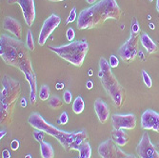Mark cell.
<instances>
[{
    "mask_svg": "<svg viewBox=\"0 0 159 158\" xmlns=\"http://www.w3.org/2000/svg\"><path fill=\"white\" fill-rule=\"evenodd\" d=\"M0 56L7 65L22 71L30 85V102L34 106L37 99V79L27 46L18 38L2 34L0 36Z\"/></svg>",
    "mask_w": 159,
    "mask_h": 158,
    "instance_id": "6da1fadb",
    "label": "cell"
},
{
    "mask_svg": "<svg viewBox=\"0 0 159 158\" xmlns=\"http://www.w3.org/2000/svg\"><path fill=\"white\" fill-rule=\"evenodd\" d=\"M122 11L116 0H100L80 11L77 18L78 30H91L109 19L119 20Z\"/></svg>",
    "mask_w": 159,
    "mask_h": 158,
    "instance_id": "7a4b0ae2",
    "label": "cell"
},
{
    "mask_svg": "<svg viewBox=\"0 0 159 158\" xmlns=\"http://www.w3.org/2000/svg\"><path fill=\"white\" fill-rule=\"evenodd\" d=\"M0 92V123L1 125H11L16 104L21 94L20 82L5 74L1 81Z\"/></svg>",
    "mask_w": 159,
    "mask_h": 158,
    "instance_id": "3957f363",
    "label": "cell"
},
{
    "mask_svg": "<svg viewBox=\"0 0 159 158\" xmlns=\"http://www.w3.org/2000/svg\"><path fill=\"white\" fill-rule=\"evenodd\" d=\"M98 77L102 84L106 93L110 96L115 108H121L126 100V90L113 74L109 61L104 57L99 59Z\"/></svg>",
    "mask_w": 159,
    "mask_h": 158,
    "instance_id": "277c9868",
    "label": "cell"
},
{
    "mask_svg": "<svg viewBox=\"0 0 159 158\" xmlns=\"http://www.w3.org/2000/svg\"><path fill=\"white\" fill-rule=\"evenodd\" d=\"M28 123L35 130L42 131L46 134L55 138L60 143V145L65 151H74V145L77 136V133H68L59 130L58 128L48 123L38 112L31 113V115L28 118Z\"/></svg>",
    "mask_w": 159,
    "mask_h": 158,
    "instance_id": "5b68a950",
    "label": "cell"
},
{
    "mask_svg": "<svg viewBox=\"0 0 159 158\" xmlns=\"http://www.w3.org/2000/svg\"><path fill=\"white\" fill-rule=\"evenodd\" d=\"M49 49L62 59L75 67H81L89 51V44L85 40L70 42L59 47L49 46Z\"/></svg>",
    "mask_w": 159,
    "mask_h": 158,
    "instance_id": "8992f818",
    "label": "cell"
},
{
    "mask_svg": "<svg viewBox=\"0 0 159 158\" xmlns=\"http://www.w3.org/2000/svg\"><path fill=\"white\" fill-rule=\"evenodd\" d=\"M138 37L139 35L131 33L129 38L118 49V55L123 61L129 63L135 59L138 53Z\"/></svg>",
    "mask_w": 159,
    "mask_h": 158,
    "instance_id": "52a82bcc",
    "label": "cell"
},
{
    "mask_svg": "<svg viewBox=\"0 0 159 158\" xmlns=\"http://www.w3.org/2000/svg\"><path fill=\"white\" fill-rule=\"evenodd\" d=\"M137 155L140 158H159V152L154 146L148 133H144L136 147Z\"/></svg>",
    "mask_w": 159,
    "mask_h": 158,
    "instance_id": "ba28073f",
    "label": "cell"
},
{
    "mask_svg": "<svg viewBox=\"0 0 159 158\" xmlns=\"http://www.w3.org/2000/svg\"><path fill=\"white\" fill-rule=\"evenodd\" d=\"M61 23V18L56 16L55 13H52L44 21L40 30V34L38 36V44L40 46H44L47 42L48 38L53 33V31L58 27Z\"/></svg>",
    "mask_w": 159,
    "mask_h": 158,
    "instance_id": "9c48e42d",
    "label": "cell"
},
{
    "mask_svg": "<svg viewBox=\"0 0 159 158\" xmlns=\"http://www.w3.org/2000/svg\"><path fill=\"white\" fill-rule=\"evenodd\" d=\"M118 147L111 139H108L98 146V154L101 158H126L128 153Z\"/></svg>",
    "mask_w": 159,
    "mask_h": 158,
    "instance_id": "30bf717a",
    "label": "cell"
},
{
    "mask_svg": "<svg viewBox=\"0 0 159 158\" xmlns=\"http://www.w3.org/2000/svg\"><path fill=\"white\" fill-rule=\"evenodd\" d=\"M111 123L113 129L122 130H134L136 127V116L133 113L119 114L114 113L111 116Z\"/></svg>",
    "mask_w": 159,
    "mask_h": 158,
    "instance_id": "8fae6325",
    "label": "cell"
},
{
    "mask_svg": "<svg viewBox=\"0 0 159 158\" xmlns=\"http://www.w3.org/2000/svg\"><path fill=\"white\" fill-rule=\"evenodd\" d=\"M141 128L145 131L159 133V113L152 110H146L141 115Z\"/></svg>",
    "mask_w": 159,
    "mask_h": 158,
    "instance_id": "7c38bea8",
    "label": "cell"
},
{
    "mask_svg": "<svg viewBox=\"0 0 159 158\" xmlns=\"http://www.w3.org/2000/svg\"><path fill=\"white\" fill-rule=\"evenodd\" d=\"M27 26L32 27L35 20V5L34 0H17Z\"/></svg>",
    "mask_w": 159,
    "mask_h": 158,
    "instance_id": "4fadbf2b",
    "label": "cell"
},
{
    "mask_svg": "<svg viewBox=\"0 0 159 158\" xmlns=\"http://www.w3.org/2000/svg\"><path fill=\"white\" fill-rule=\"evenodd\" d=\"M3 29L6 32L14 35L16 38L21 39V37H22V26L18 20L14 19L12 17H10V16L6 17L3 21Z\"/></svg>",
    "mask_w": 159,
    "mask_h": 158,
    "instance_id": "5bb4252c",
    "label": "cell"
},
{
    "mask_svg": "<svg viewBox=\"0 0 159 158\" xmlns=\"http://www.w3.org/2000/svg\"><path fill=\"white\" fill-rule=\"evenodd\" d=\"M94 111L99 122L101 124H105L110 117V108L108 104L98 98L94 102Z\"/></svg>",
    "mask_w": 159,
    "mask_h": 158,
    "instance_id": "9a60e30c",
    "label": "cell"
},
{
    "mask_svg": "<svg viewBox=\"0 0 159 158\" xmlns=\"http://www.w3.org/2000/svg\"><path fill=\"white\" fill-rule=\"evenodd\" d=\"M111 139L119 147H124L129 143V135L124 132L122 129H113L111 131Z\"/></svg>",
    "mask_w": 159,
    "mask_h": 158,
    "instance_id": "2e32d148",
    "label": "cell"
},
{
    "mask_svg": "<svg viewBox=\"0 0 159 158\" xmlns=\"http://www.w3.org/2000/svg\"><path fill=\"white\" fill-rule=\"evenodd\" d=\"M139 38H140V42H141L143 48L147 51V52L149 54H153V53L157 52L158 47L156 45V43L146 33L141 34Z\"/></svg>",
    "mask_w": 159,
    "mask_h": 158,
    "instance_id": "e0dca14e",
    "label": "cell"
},
{
    "mask_svg": "<svg viewBox=\"0 0 159 158\" xmlns=\"http://www.w3.org/2000/svg\"><path fill=\"white\" fill-rule=\"evenodd\" d=\"M40 154L42 158H53L54 151L50 143L44 141L40 144Z\"/></svg>",
    "mask_w": 159,
    "mask_h": 158,
    "instance_id": "ac0fdd59",
    "label": "cell"
},
{
    "mask_svg": "<svg viewBox=\"0 0 159 158\" xmlns=\"http://www.w3.org/2000/svg\"><path fill=\"white\" fill-rule=\"evenodd\" d=\"M79 158H91L92 156V148L89 142H85L78 148Z\"/></svg>",
    "mask_w": 159,
    "mask_h": 158,
    "instance_id": "d6986e66",
    "label": "cell"
},
{
    "mask_svg": "<svg viewBox=\"0 0 159 158\" xmlns=\"http://www.w3.org/2000/svg\"><path fill=\"white\" fill-rule=\"evenodd\" d=\"M85 109V102L81 96H77L73 104V111L75 114H80Z\"/></svg>",
    "mask_w": 159,
    "mask_h": 158,
    "instance_id": "ffe728a7",
    "label": "cell"
},
{
    "mask_svg": "<svg viewBox=\"0 0 159 158\" xmlns=\"http://www.w3.org/2000/svg\"><path fill=\"white\" fill-rule=\"evenodd\" d=\"M50 94H51V90L48 85H42L40 87L39 93H38V97L42 101H47V100L50 98Z\"/></svg>",
    "mask_w": 159,
    "mask_h": 158,
    "instance_id": "44dd1931",
    "label": "cell"
},
{
    "mask_svg": "<svg viewBox=\"0 0 159 158\" xmlns=\"http://www.w3.org/2000/svg\"><path fill=\"white\" fill-rule=\"evenodd\" d=\"M63 106V102L60 97L58 96H52L49 100V107L52 110H58Z\"/></svg>",
    "mask_w": 159,
    "mask_h": 158,
    "instance_id": "7402d4cb",
    "label": "cell"
},
{
    "mask_svg": "<svg viewBox=\"0 0 159 158\" xmlns=\"http://www.w3.org/2000/svg\"><path fill=\"white\" fill-rule=\"evenodd\" d=\"M26 46L29 51H34L35 46H34V36L33 33L31 30H28L27 32V37H26Z\"/></svg>",
    "mask_w": 159,
    "mask_h": 158,
    "instance_id": "603a6c76",
    "label": "cell"
},
{
    "mask_svg": "<svg viewBox=\"0 0 159 158\" xmlns=\"http://www.w3.org/2000/svg\"><path fill=\"white\" fill-rule=\"evenodd\" d=\"M141 74H142V78H143V81H144V84L146 85V87L148 89H151L152 88V78L151 76L149 75V74L147 73V71L145 70H143L141 71Z\"/></svg>",
    "mask_w": 159,
    "mask_h": 158,
    "instance_id": "cb8c5ba5",
    "label": "cell"
},
{
    "mask_svg": "<svg viewBox=\"0 0 159 158\" xmlns=\"http://www.w3.org/2000/svg\"><path fill=\"white\" fill-rule=\"evenodd\" d=\"M140 25H139V22L137 21V19L134 17L133 18V21H132V27H131V33L132 34H137L139 35L140 34Z\"/></svg>",
    "mask_w": 159,
    "mask_h": 158,
    "instance_id": "d4e9b609",
    "label": "cell"
},
{
    "mask_svg": "<svg viewBox=\"0 0 159 158\" xmlns=\"http://www.w3.org/2000/svg\"><path fill=\"white\" fill-rule=\"evenodd\" d=\"M34 135V138L39 143V144H41L42 142H44V137H45V133L42 132V131H39V130H35L33 133Z\"/></svg>",
    "mask_w": 159,
    "mask_h": 158,
    "instance_id": "484cf974",
    "label": "cell"
},
{
    "mask_svg": "<svg viewBox=\"0 0 159 158\" xmlns=\"http://www.w3.org/2000/svg\"><path fill=\"white\" fill-rule=\"evenodd\" d=\"M77 19V13H76V7H74L71 9L69 16L66 20V24H70V23H73L74 21H75Z\"/></svg>",
    "mask_w": 159,
    "mask_h": 158,
    "instance_id": "4316f807",
    "label": "cell"
},
{
    "mask_svg": "<svg viewBox=\"0 0 159 158\" xmlns=\"http://www.w3.org/2000/svg\"><path fill=\"white\" fill-rule=\"evenodd\" d=\"M109 64H110L111 69L117 68L119 65V59L117 58V56H115L114 54H111L110 56V59H109Z\"/></svg>",
    "mask_w": 159,
    "mask_h": 158,
    "instance_id": "83f0119b",
    "label": "cell"
},
{
    "mask_svg": "<svg viewBox=\"0 0 159 158\" xmlns=\"http://www.w3.org/2000/svg\"><path fill=\"white\" fill-rule=\"evenodd\" d=\"M71 100H73V94H71L70 91L69 90H66L63 93V101L66 103V104H70Z\"/></svg>",
    "mask_w": 159,
    "mask_h": 158,
    "instance_id": "f1b7e54d",
    "label": "cell"
},
{
    "mask_svg": "<svg viewBox=\"0 0 159 158\" xmlns=\"http://www.w3.org/2000/svg\"><path fill=\"white\" fill-rule=\"evenodd\" d=\"M58 124L60 125H66L68 122H69V115H68V113L66 111H63L61 114H60V116L58 118Z\"/></svg>",
    "mask_w": 159,
    "mask_h": 158,
    "instance_id": "f546056e",
    "label": "cell"
},
{
    "mask_svg": "<svg viewBox=\"0 0 159 158\" xmlns=\"http://www.w3.org/2000/svg\"><path fill=\"white\" fill-rule=\"evenodd\" d=\"M66 35H67V39H68V41L73 42V41L75 40V32L74 29H73V28H69L68 30H67V34H66Z\"/></svg>",
    "mask_w": 159,
    "mask_h": 158,
    "instance_id": "4dcf8cb0",
    "label": "cell"
},
{
    "mask_svg": "<svg viewBox=\"0 0 159 158\" xmlns=\"http://www.w3.org/2000/svg\"><path fill=\"white\" fill-rule=\"evenodd\" d=\"M20 147V142L17 140V139H13L11 142V149L12 151H17Z\"/></svg>",
    "mask_w": 159,
    "mask_h": 158,
    "instance_id": "1f68e13d",
    "label": "cell"
},
{
    "mask_svg": "<svg viewBox=\"0 0 159 158\" xmlns=\"http://www.w3.org/2000/svg\"><path fill=\"white\" fill-rule=\"evenodd\" d=\"M11 152L9 150H3L2 151V158H11Z\"/></svg>",
    "mask_w": 159,
    "mask_h": 158,
    "instance_id": "d6a6232c",
    "label": "cell"
},
{
    "mask_svg": "<svg viewBox=\"0 0 159 158\" xmlns=\"http://www.w3.org/2000/svg\"><path fill=\"white\" fill-rule=\"evenodd\" d=\"M55 89L57 91H61L64 89V83L63 82H57L56 83V86H55Z\"/></svg>",
    "mask_w": 159,
    "mask_h": 158,
    "instance_id": "836d02e7",
    "label": "cell"
},
{
    "mask_svg": "<svg viewBox=\"0 0 159 158\" xmlns=\"http://www.w3.org/2000/svg\"><path fill=\"white\" fill-rule=\"evenodd\" d=\"M86 88L88 90H92L93 88V82L92 80H88L86 82Z\"/></svg>",
    "mask_w": 159,
    "mask_h": 158,
    "instance_id": "e575fe53",
    "label": "cell"
},
{
    "mask_svg": "<svg viewBox=\"0 0 159 158\" xmlns=\"http://www.w3.org/2000/svg\"><path fill=\"white\" fill-rule=\"evenodd\" d=\"M137 56L139 57V58H140L141 60H145V54H144V52H143L142 51H138Z\"/></svg>",
    "mask_w": 159,
    "mask_h": 158,
    "instance_id": "d590c367",
    "label": "cell"
},
{
    "mask_svg": "<svg viewBox=\"0 0 159 158\" xmlns=\"http://www.w3.org/2000/svg\"><path fill=\"white\" fill-rule=\"evenodd\" d=\"M20 105L22 108H26L27 107V99L25 97L21 98V102H20Z\"/></svg>",
    "mask_w": 159,
    "mask_h": 158,
    "instance_id": "8d00e7d4",
    "label": "cell"
},
{
    "mask_svg": "<svg viewBox=\"0 0 159 158\" xmlns=\"http://www.w3.org/2000/svg\"><path fill=\"white\" fill-rule=\"evenodd\" d=\"M86 1H87V3L93 5V4H95L97 2V0H86Z\"/></svg>",
    "mask_w": 159,
    "mask_h": 158,
    "instance_id": "74e56055",
    "label": "cell"
},
{
    "mask_svg": "<svg viewBox=\"0 0 159 158\" xmlns=\"http://www.w3.org/2000/svg\"><path fill=\"white\" fill-rule=\"evenodd\" d=\"M8 3L9 4H16V3H17V0H8Z\"/></svg>",
    "mask_w": 159,
    "mask_h": 158,
    "instance_id": "f35d334b",
    "label": "cell"
},
{
    "mask_svg": "<svg viewBox=\"0 0 159 158\" xmlns=\"http://www.w3.org/2000/svg\"><path fill=\"white\" fill-rule=\"evenodd\" d=\"M126 158H137L135 155H133V154H127Z\"/></svg>",
    "mask_w": 159,
    "mask_h": 158,
    "instance_id": "ab89813d",
    "label": "cell"
},
{
    "mask_svg": "<svg viewBox=\"0 0 159 158\" xmlns=\"http://www.w3.org/2000/svg\"><path fill=\"white\" fill-rule=\"evenodd\" d=\"M156 10L159 12V0H157V1H156Z\"/></svg>",
    "mask_w": 159,
    "mask_h": 158,
    "instance_id": "60d3db41",
    "label": "cell"
},
{
    "mask_svg": "<svg viewBox=\"0 0 159 158\" xmlns=\"http://www.w3.org/2000/svg\"><path fill=\"white\" fill-rule=\"evenodd\" d=\"M150 28L152 29V30H154V28H155L154 24L153 23H150Z\"/></svg>",
    "mask_w": 159,
    "mask_h": 158,
    "instance_id": "b9f144b4",
    "label": "cell"
},
{
    "mask_svg": "<svg viewBox=\"0 0 159 158\" xmlns=\"http://www.w3.org/2000/svg\"><path fill=\"white\" fill-rule=\"evenodd\" d=\"M51 2H60V1H63V0H49Z\"/></svg>",
    "mask_w": 159,
    "mask_h": 158,
    "instance_id": "7bdbcfd3",
    "label": "cell"
},
{
    "mask_svg": "<svg viewBox=\"0 0 159 158\" xmlns=\"http://www.w3.org/2000/svg\"><path fill=\"white\" fill-rule=\"evenodd\" d=\"M89 74V76H93V70H89V74Z\"/></svg>",
    "mask_w": 159,
    "mask_h": 158,
    "instance_id": "ee69618b",
    "label": "cell"
},
{
    "mask_svg": "<svg viewBox=\"0 0 159 158\" xmlns=\"http://www.w3.org/2000/svg\"><path fill=\"white\" fill-rule=\"evenodd\" d=\"M4 135H5V132L3 131V132H1V135H0V138H1V139H2V137H3Z\"/></svg>",
    "mask_w": 159,
    "mask_h": 158,
    "instance_id": "f6af8a7d",
    "label": "cell"
},
{
    "mask_svg": "<svg viewBox=\"0 0 159 158\" xmlns=\"http://www.w3.org/2000/svg\"><path fill=\"white\" fill-rule=\"evenodd\" d=\"M25 158H33V156H32L31 154H27V155L25 156Z\"/></svg>",
    "mask_w": 159,
    "mask_h": 158,
    "instance_id": "bcb514c9",
    "label": "cell"
},
{
    "mask_svg": "<svg viewBox=\"0 0 159 158\" xmlns=\"http://www.w3.org/2000/svg\"><path fill=\"white\" fill-rule=\"evenodd\" d=\"M156 148H157V149L159 150V142H158V143H157V144H156Z\"/></svg>",
    "mask_w": 159,
    "mask_h": 158,
    "instance_id": "7dc6e473",
    "label": "cell"
},
{
    "mask_svg": "<svg viewBox=\"0 0 159 158\" xmlns=\"http://www.w3.org/2000/svg\"><path fill=\"white\" fill-rule=\"evenodd\" d=\"M150 1H151V2H152V1H153V0H150Z\"/></svg>",
    "mask_w": 159,
    "mask_h": 158,
    "instance_id": "c3c4849f",
    "label": "cell"
}]
</instances>
